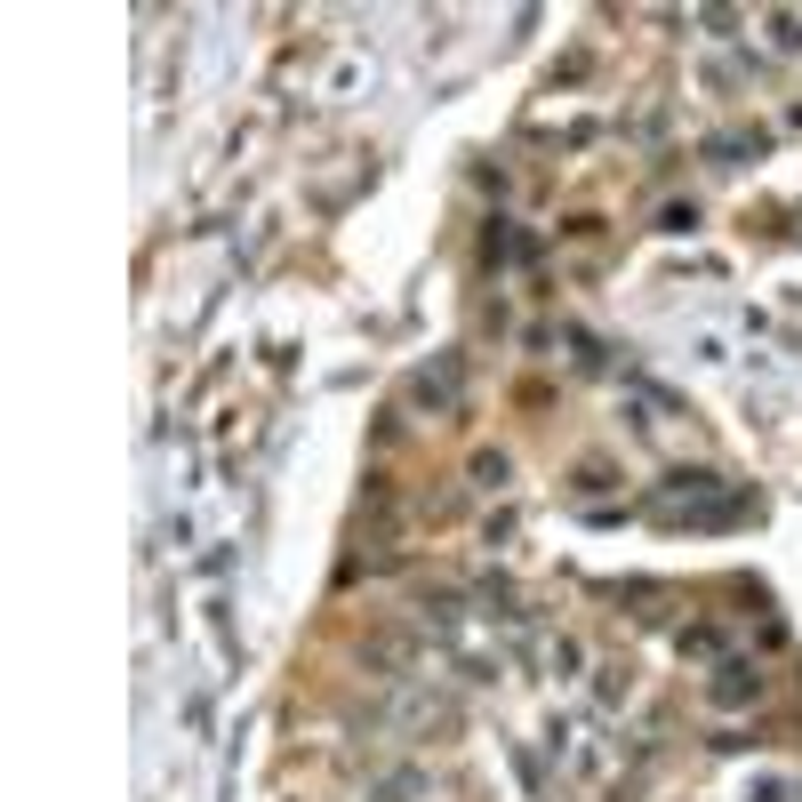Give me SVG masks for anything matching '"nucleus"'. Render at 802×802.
<instances>
[{"mask_svg":"<svg viewBox=\"0 0 802 802\" xmlns=\"http://www.w3.org/2000/svg\"><path fill=\"white\" fill-rule=\"evenodd\" d=\"M747 690H754V682H747V666H722V682H714V698H722V707H739Z\"/></svg>","mask_w":802,"mask_h":802,"instance_id":"f257e3e1","label":"nucleus"}]
</instances>
